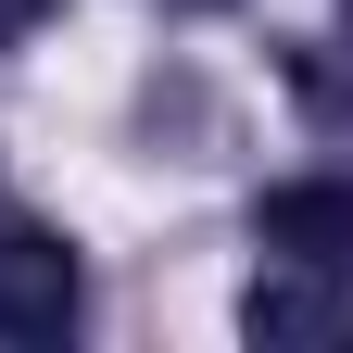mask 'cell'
<instances>
[{"label":"cell","mask_w":353,"mask_h":353,"mask_svg":"<svg viewBox=\"0 0 353 353\" xmlns=\"http://www.w3.org/2000/svg\"><path fill=\"white\" fill-rule=\"evenodd\" d=\"M76 303H88V265H76V240L63 228H38V214H13L0 228V341H63L76 328Z\"/></svg>","instance_id":"obj_1"},{"label":"cell","mask_w":353,"mask_h":353,"mask_svg":"<svg viewBox=\"0 0 353 353\" xmlns=\"http://www.w3.org/2000/svg\"><path fill=\"white\" fill-rule=\"evenodd\" d=\"M240 341H265V353H290V341H353V278L265 252V278L240 290Z\"/></svg>","instance_id":"obj_2"},{"label":"cell","mask_w":353,"mask_h":353,"mask_svg":"<svg viewBox=\"0 0 353 353\" xmlns=\"http://www.w3.org/2000/svg\"><path fill=\"white\" fill-rule=\"evenodd\" d=\"M252 240L278 265H328V278H353V176H290V190L252 202Z\"/></svg>","instance_id":"obj_3"},{"label":"cell","mask_w":353,"mask_h":353,"mask_svg":"<svg viewBox=\"0 0 353 353\" xmlns=\"http://www.w3.org/2000/svg\"><path fill=\"white\" fill-rule=\"evenodd\" d=\"M51 26V0H0V51H13V38H38Z\"/></svg>","instance_id":"obj_4"}]
</instances>
